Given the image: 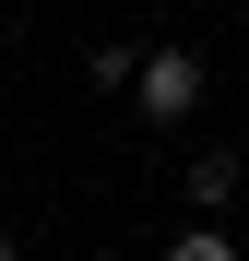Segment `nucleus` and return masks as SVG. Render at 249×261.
I'll return each instance as SVG.
<instances>
[{"instance_id":"1","label":"nucleus","mask_w":249,"mask_h":261,"mask_svg":"<svg viewBox=\"0 0 249 261\" xmlns=\"http://www.w3.org/2000/svg\"><path fill=\"white\" fill-rule=\"evenodd\" d=\"M131 95H143V119H190L202 95H214V71H202V48H154Z\"/></svg>"},{"instance_id":"2","label":"nucleus","mask_w":249,"mask_h":261,"mask_svg":"<svg viewBox=\"0 0 249 261\" xmlns=\"http://www.w3.org/2000/svg\"><path fill=\"white\" fill-rule=\"evenodd\" d=\"M178 190H190L202 214H226V202H237V154H190V166H178Z\"/></svg>"},{"instance_id":"3","label":"nucleus","mask_w":249,"mask_h":261,"mask_svg":"<svg viewBox=\"0 0 249 261\" xmlns=\"http://www.w3.org/2000/svg\"><path fill=\"white\" fill-rule=\"evenodd\" d=\"M83 83H107V95H131V83H143V60H131V48H95V60H83Z\"/></svg>"}]
</instances>
